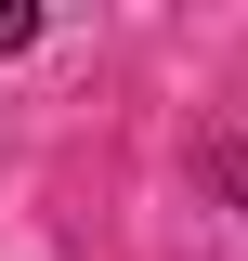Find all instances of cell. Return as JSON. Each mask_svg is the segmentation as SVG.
<instances>
[{
  "label": "cell",
  "instance_id": "obj_2",
  "mask_svg": "<svg viewBox=\"0 0 248 261\" xmlns=\"http://www.w3.org/2000/svg\"><path fill=\"white\" fill-rule=\"evenodd\" d=\"M222 170H235V196H248V144H235V157H222Z\"/></svg>",
  "mask_w": 248,
  "mask_h": 261
},
{
  "label": "cell",
  "instance_id": "obj_1",
  "mask_svg": "<svg viewBox=\"0 0 248 261\" xmlns=\"http://www.w3.org/2000/svg\"><path fill=\"white\" fill-rule=\"evenodd\" d=\"M27 39H39V13H27V0H0V53H27Z\"/></svg>",
  "mask_w": 248,
  "mask_h": 261
}]
</instances>
